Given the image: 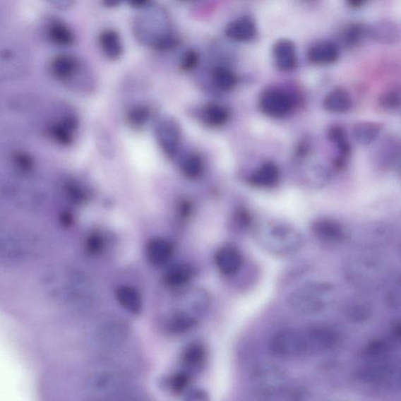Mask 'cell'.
Masks as SVG:
<instances>
[{
  "instance_id": "26",
  "label": "cell",
  "mask_w": 401,
  "mask_h": 401,
  "mask_svg": "<svg viewBox=\"0 0 401 401\" xmlns=\"http://www.w3.org/2000/svg\"><path fill=\"white\" fill-rule=\"evenodd\" d=\"M206 359V350L199 343H192L186 347L181 355V361L184 366L191 370L202 368Z\"/></svg>"
},
{
  "instance_id": "39",
  "label": "cell",
  "mask_w": 401,
  "mask_h": 401,
  "mask_svg": "<svg viewBox=\"0 0 401 401\" xmlns=\"http://www.w3.org/2000/svg\"><path fill=\"white\" fill-rule=\"evenodd\" d=\"M148 116V110L145 107H138L131 112L130 120L133 124L140 125L145 123Z\"/></svg>"
},
{
  "instance_id": "16",
  "label": "cell",
  "mask_w": 401,
  "mask_h": 401,
  "mask_svg": "<svg viewBox=\"0 0 401 401\" xmlns=\"http://www.w3.org/2000/svg\"><path fill=\"white\" fill-rule=\"evenodd\" d=\"M80 67V61L71 54L56 56L50 63V71L56 80L61 81L68 80L76 74Z\"/></svg>"
},
{
  "instance_id": "45",
  "label": "cell",
  "mask_w": 401,
  "mask_h": 401,
  "mask_svg": "<svg viewBox=\"0 0 401 401\" xmlns=\"http://www.w3.org/2000/svg\"><path fill=\"white\" fill-rule=\"evenodd\" d=\"M400 321H395V325L393 326V333H395V337L397 339L400 338Z\"/></svg>"
},
{
  "instance_id": "7",
  "label": "cell",
  "mask_w": 401,
  "mask_h": 401,
  "mask_svg": "<svg viewBox=\"0 0 401 401\" xmlns=\"http://www.w3.org/2000/svg\"><path fill=\"white\" fill-rule=\"evenodd\" d=\"M295 99L289 92L281 88H271L265 90L259 99V107L266 116L282 118L294 109Z\"/></svg>"
},
{
  "instance_id": "11",
  "label": "cell",
  "mask_w": 401,
  "mask_h": 401,
  "mask_svg": "<svg viewBox=\"0 0 401 401\" xmlns=\"http://www.w3.org/2000/svg\"><path fill=\"white\" fill-rule=\"evenodd\" d=\"M215 263L222 274L232 276L237 274L243 264L239 250L232 246L221 247L215 255Z\"/></svg>"
},
{
  "instance_id": "33",
  "label": "cell",
  "mask_w": 401,
  "mask_h": 401,
  "mask_svg": "<svg viewBox=\"0 0 401 401\" xmlns=\"http://www.w3.org/2000/svg\"><path fill=\"white\" fill-rule=\"evenodd\" d=\"M191 382V376L188 372L180 371L169 378V385L172 391L181 393L188 388Z\"/></svg>"
},
{
  "instance_id": "10",
  "label": "cell",
  "mask_w": 401,
  "mask_h": 401,
  "mask_svg": "<svg viewBox=\"0 0 401 401\" xmlns=\"http://www.w3.org/2000/svg\"><path fill=\"white\" fill-rule=\"evenodd\" d=\"M311 232L316 237L327 242H340L346 238L345 227L333 219L320 218L311 225Z\"/></svg>"
},
{
  "instance_id": "9",
  "label": "cell",
  "mask_w": 401,
  "mask_h": 401,
  "mask_svg": "<svg viewBox=\"0 0 401 401\" xmlns=\"http://www.w3.org/2000/svg\"><path fill=\"white\" fill-rule=\"evenodd\" d=\"M366 35L367 38L379 44L392 45L400 41V31L393 21L381 20L366 26Z\"/></svg>"
},
{
  "instance_id": "34",
  "label": "cell",
  "mask_w": 401,
  "mask_h": 401,
  "mask_svg": "<svg viewBox=\"0 0 401 401\" xmlns=\"http://www.w3.org/2000/svg\"><path fill=\"white\" fill-rule=\"evenodd\" d=\"M331 140L338 147L342 155L346 156L349 152V146L346 138V134L342 128L339 126L333 127L329 132Z\"/></svg>"
},
{
  "instance_id": "44",
  "label": "cell",
  "mask_w": 401,
  "mask_h": 401,
  "mask_svg": "<svg viewBox=\"0 0 401 401\" xmlns=\"http://www.w3.org/2000/svg\"><path fill=\"white\" fill-rule=\"evenodd\" d=\"M189 396H190L189 399L193 400H200L207 399V397H205V395H204L203 391H200V390H198L193 391Z\"/></svg>"
},
{
  "instance_id": "37",
  "label": "cell",
  "mask_w": 401,
  "mask_h": 401,
  "mask_svg": "<svg viewBox=\"0 0 401 401\" xmlns=\"http://www.w3.org/2000/svg\"><path fill=\"white\" fill-rule=\"evenodd\" d=\"M200 62L199 53L196 49L186 50L181 57V68L188 71L195 69Z\"/></svg>"
},
{
  "instance_id": "21",
  "label": "cell",
  "mask_w": 401,
  "mask_h": 401,
  "mask_svg": "<svg viewBox=\"0 0 401 401\" xmlns=\"http://www.w3.org/2000/svg\"><path fill=\"white\" fill-rule=\"evenodd\" d=\"M196 275L190 265L180 264L170 268L164 276V283L171 289L181 288L188 284Z\"/></svg>"
},
{
  "instance_id": "24",
  "label": "cell",
  "mask_w": 401,
  "mask_h": 401,
  "mask_svg": "<svg viewBox=\"0 0 401 401\" xmlns=\"http://www.w3.org/2000/svg\"><path fill=\"white\" fill-rule=\"evenodd\" d=\"M382 130L381 125L372 121H361L353 128L355 140L362 145H369L378 138Z\"/></svg>"
},
{
  "instance_id": "2",
  "label": "cell",
  "mask_w": 401,
  "mask_h": 401,
  "mask_svg": "<svg viewBox=\"0 0 401 401\" xmlns=\"http://www.w3.org/2000/svg\"><path fill=\"white\" fill-rule=\"evenodd\" d=\"M42 243L33 236L0 229V264H24L42 256Z\"/></svg>"
},
{
  "instance_id": "18",
  "label": "cell",
  "mask_w": 401,
  "mask_h": 401,
  "mask_svg": "<svg viewBox=\"0 0 401 401\" xmlns=\"http://www.w3.org/2000/svg\"><path fill=\"white\" fill-rule=\"evenodd\" d=\"M280 180V170L274 162H268L258 168L249 179V184L259 188H270Z\"/></svg>"
},
{
  "instance_id": "42",
  "label": "cell",
  "mask_w": 401,
  "mask_h": 401,
  "mask_svg": "<svg viewBox=\"0 0 401 401\" xmlns=\"http://www.w3.org/2000/svg\"><path fill=\"white\" fill-rule=\"evenodd\" d=\"M346 1L351 8L360 9L369 2V0H346Z\"/></svg>"
},
{
  "instance_id": "14",
  "label": "cell",
  "mask_w": 401,
  "mask_h": 401,
  "mask_svg": "<svg viewBox=\"0 0 401 401\" xmlns=\"http://www.w3.org/2000/svg\"><path fill=\"white\" fill-rule=\"evenodd\" d=\"M310 349L328 350L333 348L339 341V335L334 329L326 326H315L306 333Z\"/></svg>"
},
{
  "instance_id": "22",
  "label": "cell",
  "mask_w": 401,
  "mask_h": 401,
  "mask_svg": "<svg viewBox=\"0 0 401 401\" xmlns=\"http://www.w3.org/2000/svg\"><path fill=\"white\" fill-rule=\"evenodd\" d=\"M116 297L119 304L128 312L138 314L141 311V296L140 292L131 286H119L116 291Z\"/></svg>"
},
{
  "instance_id": "13",
  "label": "cell",
  "mask_w": 401,
  "mask_h": 401,
  "mask_svg": "<svg viewBox=\"0 0 401 401\" xmlns=\"http://www.w3.org/2000/svg\"><path fill=\"white\" fill-rule=\"evenodd\" d=\"M340 54L339 47L335 42L321 41L308 50L307 57L308 60L316 66H328L337 61Z\"/></svg>"
},
{
  "instance_id": "35",
  "label": "cell",
  "mask_w": 401,
  "mask_h": 401,
  "mask_svg": "<svg viewBox=\"0 0 401 401\" xmlns=\"http://www.w3.org/2000/svg\"><path fill=\"white\" fill-rule=\"evenodd\" d=\"M379 103L384 109L388 110H395L400 104V92L398 89H393L384 92L381 98Z\"/></svg>"
},
{
  "instance_id": "30",
  "label": "cell",
  "mask_w": 401,
  "mask_h": 401,
  "mask_svg": "<svg viewBox=\"0 0 401 401\" xmlns=\"http://www.w3.org/2000/svg\"><path fill=\"white\" fill-rule=\"evenodd\" d=\"M366 35V25L359 23L349 25L342 35V40L348 47H354L359 44Z\"/></svg>"
},
{
  "instance_id": "20",
  "label": "cell",
  "mask_w": 401,
  "mask_h": 401,
  "mask_svg": "<svg viewBox=\"0 0 401 401\" xmlns=\"http://www.w3.org/2000/svg\"><path fill=\"white\" fill-rule=\"evenodd\" d=\"M100 49L107 59L116 61L124 54V44L119 32L113 28H106L98 39Z\"/></svg>"
},
{
  "instance_id": "17",
  "label": "cell",
  "mask_w": 401,
  "mask_h": 401,
  "mask_svg": "<svg viewBox=\"0 0 401 401\" xmlns=\"http://www.w3.org/2000/svg\"><path fill=\"white\" fill-rule=\"evenodd\" d=\"M174 247L172 243L163 239H155L148 243L146 255L148 260L155 266H162L173 257Z\"/></svg>"
},
{
  "instance_id": "19",
  "label": "cell",
  "mask_w": 401,
  "mask_h": 401,
  "mask_svg": "<svg viewBox=\"0 0 401 401\" xmlns=\"http://www.w3.org/2000/svg\"><path fill=\"white\" fill-rule=\"evenodd\" d=\"M349 275L356 282H360L361 278L364 277L363 282H373V274L381 273V269L379 268L378 263L370 259V258L359 256L350 261Z\"/></svg>"
},
{
  "instance_id": "32",
  "label": "cell",
  "mask_w": 401,
  "mask_h": 401,
  "mask_svg": "<svg viewBox=\"0 0 401 401\" xmlns=\"http://www.w3.org/2000/svg\"><path fill=\"white\" fill-rule=\"evenodd\" d=\"M203 162L197 155H191L186 157L183 164V172L186 176L195 179L203 172Z\"/></svg>"
},
{
  "instance_id": "43",
  "label": "cell",
  "mask_w": 401,
  "mask_h": 401,
  "mask_svg": "<svg viewBox=\"0 0 401 401\" xmlns=\"http://www.w3.org/2000/svg\"><path fill=\"white\" fill-rule=\"evenodd\" d=\"M125 1L127 0H102V4L107 8H116Z\"/></svg>"
},
{
  "instance_id": "23",
  "label": "cell",
  "mask_w": 401,
  "mask_h": 401,
  "mask_svg": "<svg viewBox=\"0 0 401 401\" xmlns=\"http://www.w3.org/2000/svg\"><path fill=\"white\" fill-rule=\"evenodd\" d=\"M327 112L336 114L345 113L352 107V100L348 92L343 89H335L325 97L323 102Z\"/></svg>"
},
{
  "instance_id": "29",
  "label": "cell",
  "mask_w": 401,
  "mask_h": 401,
  "mask_svg": "<svg viewBox=\"0 0 401 401\" xmlns=\"http://www.w3.org/2000/svg\"><path fill=\"white\" fill-rule=\"evenodd\" d=\"M204 116L208 124L214 126H220L227 123L230 114L224 106L211 104L205 109Z\"/></svg>"
},
{
  "instance_id": "6",
  "label": "cell",
  "mask_w": 401,
  "mask_h": 401,
  "mask_svg": "<svg viewBox=\"0 0 401 401\" xmlns=\"http://www.w3.org/2000/svg\"><path fill=\"white\" fill-rule=\"evenodd\" d=\"M272 352L277 356L292 357L302 355L310 349L306 333L285 328L277 332L270 341Z\"/></svg>"
},
{
  "instance_id": "1",
  "label": "cell",
  "mask_w": 401,
  "mask_h": 401,
  "mask_svg": "<svg viewBox=\"0 0 401 401\" xmlns=\"http://www.w3.org/2000/svg\"><path fill=\"white\" fill-rule=\"evenodd\" d=\"M254 234L260 246L275 256H292L304 246L302 234L294 227L282 221H263L255 226Z\"/></svg>"
},
{
  "instance_id": "46",
  "label": "cell",
  "mask_w": 401,
  "mask_h": 401,
  "mask_svg": "<svg viewBox=\"0 0 401 401\" xmlns=\"http://www.w3.org/2000/svg\"><path fill=\"white\" fill-rule=\"evenodd\" d=\"M183 1H191V0H183Z\"/></svg>"
},
{
  "instance_id": "15",
  "label": "cell",
  "mask_w": 401,
  "mask_h": 401,
  "mask_svg": "<svg viewBox=\"0 0 401 401\" xmlns=\"http://www.w3.org/2000/svg\"><path fill=\"white\" fill-rule=\"evenodd\" d=\"M45 33L50 44L54 46L66 47L75 42V34L71 28L59 19L48 21L45 28Z\"/></svg>"
},
{
  "instance_id": "5",
  "label": "cell",
  "mask_w": 401,
  "mask_h": 401,
  "mask_svg": "<svg viewBox=\"0 0 401 401\" xmlns=\"http://www.w3.org/2000/svg\"><path fill=\"white\" fill-rule=\"evenodd\" d=\"M145 13L135 21L134 35L140 44L153 47L157 42L174 32L164 10L155 8Z\"/></svg>"
},
{
  "instance_id": "25",
  "label": "cell",
  "mask_w": 401,
  "mask_h": 401,
  "mask_svg": "<svg viewBox=\"0 0 401 401\" xmlns=\"http://www.w3.org/2000/svg\"><path fill=\"white\" fill-rule=\"evenodd\" d=\"M157 137L166 152L173 155L179 140V131L175 124L172 121H164L157 128Z\"/></svg>"
},
{
  "instance_id": "41",
  "label": "cell",
  "mask_w": 401,
  "mask_h": 401,
  "mask_svg": "<svg viewBox=\"0 0 401 401\" xmlns=\"http://www.w3.org/2000/svg\"><path fill=\"white\" fill-rule=\"evenodd\" d=\"M150 0H127V3L133 8L140 9L148 6Z\"/></svg>"
},
{
  "instance_id": "40",
  "label": "cell",
  "mask_w": 401,
  "mask_h": 401,
  "mask_svg": "<svg viewBox=\"0 0 401 401\" xmlns=\"http://www.w3.org/2000/svg\"><path fill=\"white\" fill-rule=\"evenodd\" d=\"M54 8L60 11H68L74 5L75 0H46Z\"/></svg>"
},
{
  "instance_id": "4",
  "label": "cell",
  "mask_w": 401,
  "mask_h": 401,
  "mask_svg": "<svg viewBox=\"0 0 401 401\" xmlns=\"http://www.w3.org/2000/svg\"><path fill=\"white\" fill-rule=\"evenodd\" d=\"M250 381L258 395L270 398L280 395L284 391L288 383V374L280 365L272 362H261L253 368Z\"/></svg>"
},
{
  "instance_id": "38",
  "label": "cell",
  "mask_w": 401,
  "mask_h": 401,
  "mask_svg": "<svg viewBox=\"0 0 401 401\" xmlns=\"http://www.w3.org/2000/svg\"><path fill=\"white\" fill-rule=\"evenodd\" d=\"M87 247L90 254L97 255L102 252L104 247V241L100 234H92L88 239Z\"/></svg>"
},
{
  "instance_id": "36",
  "label": "cell",
  "mask_w": 401,
  "mask_h": 401,
  "mask_svg": "<svg viewBox=\"0 0 401 401\" xmlns=\"http://www.w3.org/2000/svg\"><path fill=\"white\" fill-rule=\"evenodd\" d=\"M371 316V310L366 305L359 304L350 308L348 319L353 323H362Z\"/></svg>"
},
{
  "instance_id": "12",
  "label": "cell",
  "mask_w": 401,
  "mask_h": 401,
  "mask_svg": "<svg viewBox=\"0 0 401 401\" xmlns=\"http://www.w3.org/2000/svg\"><path fill=\"white\" fill-rule=\"evenodd\" d=\"M257 27L255 20L249 16H243L231 21L225 28L228 39L235 42H246L256 38Z\"/></svg>"
},
{
  "instance_id": "31",
  "label": "cell",
  "mask_w": 401,
  "mask_h": 401,
  "mask_svg": "<svg viewBox=\"0 0 401 401\" xmlns=\"http://www.w3.org/2000/svg\"><path fill=\"white\" fill-rule=\"evenodd\" d=\"M390 351L388 342L382 339H376L369 342L365 349V356L370 361H382L388 357Z\"/></svg>"
},
{
  "instance_id": "3",
  "label": "cell",
  "mask_w": 401,
  "mask_h": 401,
  "mask_svg": "<svg viewBox=\"0 0 401 401\" xmlns=\"http://www.w3.org/2000/svg\"><path fill=\"white\" fill-rule=\"evenodd\" d=\"M333 289V285L325 281L306 282L289 293L287 303L295 313L311 316L326 309Z\"/></svg>"
},
{
  "instance_id": "28",
  "label": "cell",
  "mask_w": 401,
  "mask_h": 401,
  "mask_svg": "<svg viewBox=\"0 0 401 401\" xmlns=\"http://www.w3.org/2000/svg\"><path fill=\"white\" fill-rule=\"evenodd\" d=\"M213 80L219 90L229 91L235 87L237 77L231 69L220 66L214 70Z\"/></svg>"
},
{
  "instance_id": "8",
  "label": "cell",
  "mask_w": 401,
  "mask_h": 401,
  "mask_svg": "<svg viewBox=\"0 0 401 401\" xmlns=\"http://www.w3.org/2000/svg\"><path fill=\"white\" fill-rule=\"evenodd\" d=\"M275 66L283 73H291L298 66L297 47L292 40L282 39L277 40L272 49Z\"/></svg>"
},
{
  "instance_id": "27",
  "label": "cell",
  "mask_w": 401,
  "mask_h": 401,
  "mask_svg": "<svg viewBox=\"0 0 401 401\" xmlns=\"http://www.w3.org/2000/svg\"><path fill=\"white\" fill-rule=\"evenodd\" d=\"M198 320L190 315L176 311L169 322V329L174 333H184L198 324Z\"/></svg>"
}]
</instances>
